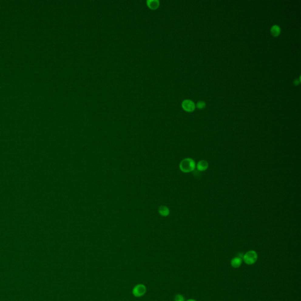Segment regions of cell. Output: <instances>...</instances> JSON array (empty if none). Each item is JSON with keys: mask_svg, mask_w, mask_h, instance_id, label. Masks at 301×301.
Returning a JSON list of instances; mask_svg holds the SVG:
<instances>
[{"mask_svg": "<svg viewBox=\"0 0 301 301\" xmlns=\"http://www.w3.org/2000/svg\"><path fill=\"white\" fill-rule=\"evenodd\" d=\"M179 168L183 172H191L195 168V162L191 158H185L180 162Z\"/></svg>", "mask_w": 301, "mask_h": 301, "instance_id": "cell-1", "label": "cell"}, {"mask_svg": "<svg viewBox=\"0 0 301 301\" xmlns=\"http://www.w3.org/2000/svg\"><path fill=\"white\" fill-rule=\"evenodd\" d=\"M243 259L245 263L246 264L249 265H253L257 261L258 254L256 252V251L253 250L249 251L245 254Z\"/></svg>", "mask_w": 301, "mask_h": 301, "instance_id": "cell-2", "label": "cell"}, {"mask_svg": "<svg viewBox=\"0 0 301 301\" xmlns=\"http://www.w3.org/2000/svg\"><path fill=\"white\" fill-rule=\"evenodd\" d=\"M132 294L135 297L140 298L143 296L147 292V287L142 283L136 285L132 289Z\"/></svg>", "mask_w": 301, "mask_h": 301, "instance_id": "cell-3", "label": "cell"}, {"mask_svg": "<svg viewBox=\"0 0 301 301\" xmlns=\"http://www.w3.org/2000/svg\"><path fill=\"white\" fill-rule=\"evenodd\" d=\"M182 107L186 111L188 112H192L194 111L195 108V105L194 103L189 100H184L182 103Z\"/></svg>", "mask_w": 301, "mask_h": 301, "instance_id": "cell-4", "label": "cell"}, {"mask_svg": "<svg viewBox=\"0 0 301 301\" xmlns=\"http://www.w3.org/2000/svg\"><path fill=\"white\" fill-rule=\"evenodd\" d=\"M208 162L205 160H201L198 162L197 168L199 171H205L208 168Z\"/></svg>", "mask_w": 301, "mask_h": 301, "instance_id": "cell-5", "label": "cell"}, {"mask_svg": "<svg viewBox=\"0 0 301 301\" xmlns=\"http://www.w3.org/2000/svg\"><path fill=\"white\" fill-rule=\"evenodd\" d=\"M242 263V258L240 257H235L234 258L231 262V264L232 267L235 268H239Z\"/></svg>", "mask_w": 301, "mask_h": 301, "instance_id": "cell-6", "label": "cell"}, {"mask_svg": "<svg viewBox=\"0 0 301 301\" xmlns=\"http://www.w3.org/2000/svg\"><path fill=\"white\" fill-rule=\"evenodd\" d=\"M271 32L273 36L278 37L281 33V28L278 25H275L271 27Z\"/></svg>", "mask_w": 301, "mask_h": 301, "instance_id": "cell-7", "label": "cell"}, {"mask_svg": "<svg viewBox=\"0 0 301 301\" xmlns=\"http://www.w3.org/2000/svg\"><path fill=\"white\" fill-rule=\"evenodd\" d=\"M148 5L152 9H155L158 7L160 2L158 0H148L147 1Z\"/></svg>", "mask_w": 301, "mask_h": 301, "instance_id": "cell-8", "label": "cell"}, {"mask_svg": "<svg viewBox=\"0 0 301 301\" xmlns=\"http://www.w3.org/2000/svg\"><path fill=\"white\" fill-rule=\"evenodd\" d=\"M159 212L161 215L164 216H168L169 214V209L165 206H161L159 208Z\"/></svg>", "mask_w": 301, "mask_h": 301, "instance_id": "cell-9", "label": "cell"}, {"mask_svg": "<svg viewBox=\"0 0 301 301\" xmlns=\"http://www.w3.org/2000/svg\"><path fill=\"white\" fill-rule=\"evenodd\" d=\"M174 301H185V298L184 296L181 295V294H177L175 295L174 298Z\"/></svg>", "mask_w": 301, "mask_h": 301, "instance_id": "cell-10", "label": "cell"}, {"mask_svg": "<svg viewBox=\"0 0 301 301\" xmlns=\"http://www.w3.org/2000/svg\"><path fill=\"white\" fill-rule=\"evenodd\" d=\"M205 105H206L204 101H199L197 104L198 108L200 110L204 108L205 107Z\"/></svg>", "mask_w": 301, "mask_h": 301, "instance_id": "cell-11", "label": "cell"}, {"mask_svg": "<svg viewBox=\"0 0 301 301\" xmlns=\"http://www.w3.org/2000/svg\"><path fill=\"white\" fill-rule=\"evenodd\" d=\"M299 83H300L299 81H298L297 79H295V81L293 82V84L295 85H298L299 84Z\"/></svg>", "mask_w": 301, "mask_h": 301, "instance_id": "cell-12", "label": "cell"}, {"mask_svg": "<svg viewBox=\"0 0 301 301\" xmlns=\"http://www.w3.org/2000/svg\"><path fill=\"white\" fill-rule=\"evenodd\" d=\"M187 301H195V300H194V299H188V300H187Z\"/></svg>", "mask_w": 301, "mask_h": 301, "instance_id": "cell-13", "label": "cell"}]
</instances>
